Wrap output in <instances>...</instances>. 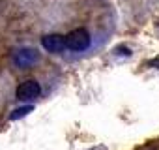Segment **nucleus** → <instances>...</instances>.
<instances>
[{
    "mask_svg": "<svg viewBox=\"0 0 159 150\" xmlns=\"http://www.w3.org/2000/svg\"><path fill=\"white\" fill-rule=\"evenodd\" d=\"M66 43H67V49H71L75 53H83L90 47V34L86 32V28L71 30L66 36Z\"/></svg>",
    "mask_w": 159,
    "mask_h": 150,
    "instance_id": "nucleus-1",
    "label": "nucleus"
},
{
    "mask_svg": "<svg viewBox=\"0 0 159 150\" xmlns=\"http://www.w3.org/2000/svg\"><path fill=\"white\" fill-rule=\"evenodd\" d=\"M39 92H41V87H39L36 81L28 79V81H25V83H21V85L17 87L15 96H17V100H21V101H32V100H36V98L39 96Z\"/></svg>",
    "mask_w": 159,
    "mask_h": 150,
    "instance_id": "nucleus-2",
    "label": "nucleus"
},
{
    "mask_svg": "<svg viewBox=\"0 0 159 150\" xmlns=\"http://www.w3.org/2000/svg\"><path fill=\"white\" fill-rule=\"evenodd\" d=\"M38 60H39V53H38L36 49H32V47H23V49H19V51L15 53V56H13V62H15L19 68H30V66H34Z\"/></svg>",
    "mask_w": 159,
    "mask_h": 150,
    "instance_id": "nucleus-3",
    "label": "nucleus"
},
{
    "mask_svg": "<svg viewBox=\"0 0 159 150\" xmlns=\"http://www.w3.org/2000/svg\"><path fill=\"white\" fill-rule=\"evenodd\" d=\"M41 45L49 53H62L64 49H67L66 36H62V34H47V36H43Z\"/></svg>",
    "mask_w": 159,
    "mask_h": 150,
    "instance_id": "nucleus-4",
    "label": "nucleus"
},
{
    "mask_svg": "<svg viewBox=\"0 0 159 150\" xmlns=\"http://www.w3.org/2000/svg\"><path fill=\"white\" fill-rule=\"evenodd\" d=\"M34 111V107L32 105H28V107H21V109H15L11 115H10V120H19V118H23V116H26L28 113H32Z\"/></svg>",
    "mask_w": 159,
    "mask_h": 150,
    "instance_id": "nucleus-5",
    "label": "nucleus"
},
{
    "mask_svg": "<svg viewBox=\"0 0 159 150\" xmlns=\"http://www.w3.org/2000/svg\"><path fill=\"white\" fill-rule=\"evenodd\" d=\"M152 66H153V68H159V60H153V62H152Z\"/></svg>",
    "mask_w": 159,
    "mask_h": 150,
    "instance_id": "nucleus-6",
    "label": "nucleus"
}]
</instances>
